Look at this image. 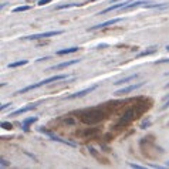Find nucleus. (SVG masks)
I'll use <instances>...</instances> for the list:
<instances>
[{"label":"nucleus","instance_id":"nucleus-3","mask_svg":"<svg viewBox=\"0 0 169 169\" xmlns=\"http://www.w3.org/2000/svg\"><path fill=\"white\" fill-rule=\"evenodd\" d=\"M122 22V19L121 17H117V19H111V20H107V22L104 23H99L97 26H93V27L88 28V31H95V30H101V28H105L108 27V26H112V24H117V23Z\"/></svg>","mask_w":169,"mask_h":169},{"label":"nucleus","instance_id":"nucleus-2","mask_svg":"<svg viewBox=\"0 0 169 169\" xmlns=\"http://www.w3.org/2000/svg\"><path fill=\"white\" fill-rule=\"evenodd\" d=\"M38 131L41 132V134H46L47 136H50L51 138V141H55V142H61V144H66V145H70V147H76V144H73V142H68V141H66V139H61V138H58L57 135H54L53 132H50L49 129H46V128H38Z\"/></svg>","mask_w":169,"mask_h":169},{"label":"nucleus","instance_id":"nucleus-22","mask_svg":"<svg viewBox=\"0 0 169 169\" xmlns=\"http://www.w3.org/2000/svg\"><path fill=\"white\" fill-rule=\"evenodd\" d=\"M51 0H38V6H44L47 4V3H50Z\"/></svg>","mask_w":169,"mask_h":169},{"label":"nucleus","instance_id":"nucleus-12","mask_svg":"<svg viewBox=\"0 0 169 169\" xmlns=\"http://www.w3.org/2000/svg\"><path fill=\"white\" fill-rule=\"evenodd\" d=\"M37 121V117H31V118H27V120H24L22 122V129L24 132H27L28 131V126L31 125V124H34Z\"/></svg>","mask_w":169,"mask_h":169},{"label":"nucleus","instance_id":"nucleus-30","mask_svg":"<svg viewBox=\"0 0 169 169\" xmlns=\"http://www.w3.org/2000/svg\"><path fill=\"white\" fill-rule=\"evenodd\" d=\"M166 88H169V84H168V85H166Z\"/></svg>","mask_w":169,"mask_h":169},{"label":"nucleus","instance_id":"nucleus-15","mask_svg":"<svg viewBox=\"0 0 169 169\" xmlns=\"http://www.w3.org/2000/svg\"><path fill=\"white\" fill-rule=\"evenodd\" d=\"M155 51H156V47H149V50H144V51H141V53H138L136 57H138V58H139V57H145V55L153 54Z\"/></svg>","mask_w":169,"mask_h":169},{"label":"nucleus","instance_id":"nucleus-24","mask_svg":"<svg viewBox=\"0 0 169 169\" xmlns=\"http://www.w3.org/2000/svg\"><path fill=\"white\" fill-rule=\"evenodd\" d=\"M161 63H169V58H164V60L156 61V64H161Z\"/></svg>","mask_w":169,"mask_h":169},{"label":"nucleus","instance_id":"nucleus-13","mask_svg":"<svg viewBox=\"0 0 169 169\" xmlns=\"http://www.w3.org/2000/svg\"><path fill=\"white\" fill-rule=\"evenodd\" d=\"M80 47H70V49H63V50H58L55 54L57 55H64V54H71V53H77Z\"/></svg>","mask_w":169,"mask_h":169},{"label":"nucleus","instance_id":"nucleus-23","mask_svg":"<svg viewBox=\"0 0 169 169\" xmlns=\"http://www.w3.org/2000/svg\"><path fill=\"white\" fill-rule=\"evenodd\" d=\"M7 107H10V104H3V105L0 107V109H1V111H4V109L7 108Z\"/></svg>","mask_w":169,"mask_h":169},{"label":"nucleus","instance_id":"nucleus-18","mask_svg":"<svg viewBox=\"0 0 169 169\" xmlns=\"http://www.w3.org/2000/svg\"><path fill=\"white\" fill-rule=\"evenodd\" d=\"M31 9V6H19V7H14L11 13H19V11H27Z\"/></svg>","mask_w":169,"mask_h":169},{"label":"nucleus","instance_id":"nucleus-1","mask_svg":"<svg viewBox=\"0 0 169 169\" xmlns=\"http://www.w3.org/2000/svg\"><path fill=\"white\" fill-rule=\"evenodd\" d=\"M64 33V30H51V31H44V33L31 34V36H26L23 37L24 40H40V38H47V37H54V36H60Z\"/></svg>","mask_w":169,"mask_h":169},{"label":"nucleus","instance_id":"nucleus-28","mask_svg":"<svg viewBox=\"0 0 169 169\" xmlns=\"http://www.w3.org/2000/svg\"><path fill=\"white\" fill-rule=\"evenodd\" d=\"M166 50H169V46H166Z\"/></svg>","mask_w":169,"mask_h":169},{"label":"nucleus","instance_id":"nucleus-25","mask_svg":"<svg viewBox=\"0 0 169 169\" xmlns=\"http://www.w3.org/2000/svg\"><path fill=\"white\" fill-rule=\"evenodd\" d=\"M129 166L131 168H135V169H141L142 166H139V165H134V164H129Z\"/></svg>","mask_w":169,"mask_h":169},{"label":"nucleus","instance_id":"nucleus-9","mask_svg":"<svg viewBox=\"0 0 169 169\" xmlns=\"http://www.w3.org/2000/svg\"><path fill=\"white\" fill-rule=\"evenodd\" d=\"M77 63H80V60H70V61H66V63H60V64H57V66H53L50 70L57 71V70H61V68H66V67H70V66H73V64H77Z\"/></svg>","mask_w":169,"mask_h":169},{"label":"nucleus","instance_id":"nucleus-8","mask_svg":"<svg viewBox=\"0 0 169 169\" xmlns=\"http://www.w3.org/2000/svg\"><path fill=\"white\" fill-rule=\"evenodd\" d=\"M142 7L144 9H168L169 3H149V1H147L142 4Z\"/></svg>","mask_w":169,"mask_h":169},{"label":"nucleus","instance_id":"nucleus-19","mask_svg":"<svg viewBox=\"0 0 169 169\" xmlns=\"http://www.w3.org/2000/svg\"><path fill=\"white\" fill-rule=\"evenodd\" d=\"M0 126H1L3 129H11V128H13V125H11L10 122H4V121L0 124Z\"/></svg>","mask_w":169,"mask_h":169},{"label":"nucleus","instance_id":"nucleus-26","mask_svg":"<svg viewBox=\"0 0 169 169\" xmlns=\"http://www.w3.org/2000/svg\"><path fill=\"white\" fill-rule=\"evenodd\" d=\"M168 107H169V99L166 101V102H165V105H162V109H166Z\"/></svg>","mask_w":169,"mask_h":169},{"label":"nucleus","instance_id":"nucleus-17","mask_svg":"<svg viewBox=\"0 0 169 169\" xmlns=\"http://www.w3.org/2000/svg\"><path fill=\"white\" fill-rule=\"evenodd\" d=\"M28 63V60H20V61H16V63H10L9 64V68H16V67H22V66H26Z\"/></svg>","mask_w":169,"mask_h":169},{"label":"nucleus","instance_id":"nucleus-4","mask_svg":"<svg viewBox=\"0 0 169 169\" xmlns=\"http://www.w3.org/2000/svg\"><path fill=\"white\" fill-rule=\"evenodd\" d=\"M97 88H98V84H94V85H91V87L84 88V90H81V91H78V93H76V94H71V95H68V97H67V99L81 98V97H84V95H87V94H90V93H93L94 90H97Z\"/></svg>","mask_w":169,"mask_h":169},{"label":"nucleus","instance_id":"nucleus-5","mask_svg":"<svg viewBox=\"0 0 169 169\" xmlns=\"http://www.w3.org/2000/svg\"><path fill=\"white\" fill-rule=\"evenodd\" d=\"M132 0H128V1H121V3H115V4L109 6V7H107V9H104L102 11H99L98 14H105V13H109V11L112 10H118V9H125L128 4H131Z\"/></svg>","mask_w":169,"mask_h":169},{"label":"nucleus","instance_id":"nucleus-27","mask_svg":"<svg viewBox=\"0 0 169 169\" xmlns=\"http://www.w3.org/2000/svg\"><path fill=\"white\" fill-rule=\"evenodd\" d=\"M93 1H97V0H88L87 3H93Z\"/></svg>","mask_w":169,"mask_h":169},{"label":"nucleus","instance_id":"nucleus-20","mask_svg":"<svg viewBox=\"0 0 169 169\" xmlns=\"http://www.w3.org/2000/svg\"><path fill=\"white\" fill-rule=\"evenodd\" d=\"M149 125H151V121H144V122H142V125H141V128L145 129V128H148Z\"/></svg>","mask_w":169,"mask_h":169},{"label":"nucleus","instance_id":"nucleus-31","mask_svg":"<svg viewBox=\"0 0 169 169\" xmlns=\"http://www.w3.org/2000/svg\"><path fill=\"white\" fill-rule=\"evenodd\" d=\"M168 125H169V122H168Z\"/></svg>","mask_w":169,"mask_h":169},{"label":"nucleus","instance_id":"nucleus-16","mask_svg":"<svg viewBox=\"0 0 169 169\" xmlns=\"http://www.w3.org/2000/svg\"><path fill=\"white\" fill-rule=\"evenodd\" d=\"M77 6H81L80 3H66V4H60L55 7V10H63V9H71V7H77Z\"/></svg>","mask_w":169,"mask_h":169},{"label":"nucleus","instance_id":"nucleus-14","mask_svg":"<svg viewBox=\"0 0 169 169\" xmlns=\"http://www.w3.org/2000/svg\"><path fill=\"white\" fill-rule=\"evenodd\" d=\"M132 118H135V112L134 111H128L124 117H122V120H121V124H126L128 121H131Z\"/></svg>","mask_w":169,"mask_h":169},{"label":"nucleus","instance_id":"nucleus-29","mask_svg":"<svg viewBox=\"0 0 169 169\" xmlns=\"http://www.w3.org/2000/svg\"><path fill=\"white\" fill-rule=\"evenodd\" d=\"M168 98H169V94H168V97H166V99H168Z\"/></svg>","mask_w":169,"mask_h":169},{"label":"nucleus","instance_id":"nucleus-21","mask_svg":"<svg viewBox=\"0 0 169 169\" xmlns=\"http://www.w3.org/2000/svg\"><path fill=\"white\" fill-rule=\"evenodd\" d=\"M0 162H1V168H6V166H9V165H10V162H7V161H6V159H3V158H1V161H0Z\"/></svg>","mask_w":169,"mask_h":169},{"label":"nucleus","instance_id":"nucleus-10","mask_svg":"<svg viewBox=\"0 0 169 169\" xmlns=\"http://www.w3.org/2000/svg\"><path fill=\"white\" fill-rule=\"evenodd\" d=\"M36 108V105L31 104V105H27V107H23V108H19L16 111H13L10 114V117H14V115H20V114H24V112H27V111H31V109Z\"/></svg>","mask_w":169,"mask_h":169},{"label":"nucleus","instance_id":"nucleus-11","mask_svg":"<svg viewBox=\"0 0 169 169\" xmlns=\"http://www.w3.org/2000/svg\"><path fill=\"white\" fill-rule=\"evenodd\" d=\"M139 77V74H131V76H128L125 77V78H122V80H118L117 82H114L115 85H124V84H126V82H129V81H134L135 78H138Z\"/></svg>","mask_w":169,"mask_h":169},{"label":"nucleus","instance_id":"nucleus-7","mask_svg":"<svg viewBox=\"0 0 169 169\" xmlns=\"http://www.w3.org/2000/svg\"><path fill=\"white\" fill-rule=\"evenodd\" d=\"M70 78L68 74H58V76H53V77H49L46 80H41V85H47L50 82H54V81H60V80H67Z\"/></svg>","mask_w":169,"mask_h":169},{"label":"nucleus","instance_id":"nucleus-6","mask_svg":"<svg viewBox=\"0 0 169 169\" xmlns=\"http://www.w3.org/2000/svg\"><path fill=\"white\" fill-rule=\"evenodd\" d=\"M145 82H136V84H132V85H128L125 88H121L118 91H115V95H122V94H128V93H132V91H135L138 88H141Z\"/></svg>","mask_w":169,"mask_h":169}]
</instances>
